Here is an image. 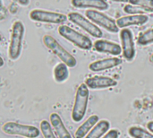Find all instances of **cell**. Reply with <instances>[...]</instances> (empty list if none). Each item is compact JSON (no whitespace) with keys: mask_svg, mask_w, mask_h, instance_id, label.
Returning <instances> with one entry per match:
<instances>
[{"mask_svg":"<svg viewBox=\"0 0 153 138\" xmlns=\"http://www.w3.org/2000/svg\"><path fill=\"white\" fill-rule=\"evenodd\" d=\"M18 4H21V5H28V4H30V1L29 0H27V1H19Z\"/></svg>","mask_w":153,"mask_h":138,"instance_id":"26","label":"cell"},{"mask_svg":"<svg viewBox=\"0 0 153 138\" xmlns=\"http://www.w3.org/2000/svg\"><path fill=\"white\" fill-rule=\"evenodd\" d=\"M68 19L71 22H73L74 24H76L77 26L83 29L90 35H91L95 38L102 37L103 33H102L101 30L97 25H95L93 22H91L88 19H86L83 15H82L78 13H75V12H72L68 14Z\"/></svg>","mask_w":153,"mask_h":138,"instance_id":"8","label":"cell"},{"mask_svg":"<svg viewBox=\"0 0 153 138\" xmlns=\"http://www.w3.org/2000/svg\"><path fill=\"white\" fill-rule=\"evenodd\" d=\"M40 130L44 138H56L55 137L53 130L51 129L50 124L47 120H43L40 123Z\"/></svg>","mask_w":153,"mask_h":138,"instance_id":"22","label":"cell"},{"mask_svg":"<svg viewBox=\"0 0 153 138\" xmlns=\"http://www.w3.org/2000/svg\"><path fill=\"white\" fill-rule=\"evenodd\" d=\"M149 21V16L146 14L142 15H129V16H124L119 19H117V24L118 28H126L132 25H143Z\"/></svg>","mask_w":153,"mask_h":138,"instance_id":"13","label":"cell"},{"mask_svg":"<svg viewBox=\"0 0 153 138\" xmlns=\"http://www.w3.org/2000/svg\"><path fill=\"white\" fill-rule=\"evenodd\" d=\"M137 43L141 46H147L149 44H152L153 43V28L150 29L146 31H144L143 33L140 34L138 40H137Z\"/></svg>","mask_w":153,"mask_h":138,"instance_id":"20","label":"cell"},{"mask_svg":"<svg viewBox=\"0 0 153 138\" xmlns=\"http://www.w3.org/2000/svg\"><path fill=\"white\" fill-rule=\"evenodd\" d=\"M3 65H4V60H3V58L1 57V65H0V66H3Z\"/></svg>","mask_w":153,"mask_h":138,"instance_id":"28","label":"cell"},{"mask_svg":"<svg viewBox=\"0 0 153 138\" xmlns=\"http://www.w3.org/2000/svg\"><path fill=\"white\" fill-rule=\"evenodd\" d=\"M110 123L108 120H100L87 135L85 138H102V137L108 132Z\"/></svg>","mask_w":153,"mask_h":138,"instance_id":"17","label":"cell"},{"mask_svg":"<svg viewBox=\"0 0 153 138\" xmlns=\"http://www.w3.org/2000/svg\"><path fill=\"white\" fill-rule=\"evenodd\" d=\"M2 130L9 136H19L26 138H37L39 137L40 131L36 127L22 125L16 122H7L3 125Z\"/></svg>","mask_w":153,"mask_h":138,"instance_id":"5","label":"cell"},{"mask_svg":"<svg viewBox=\"0 0 153 138\" xmlns=\"http://www.w3.org/2000/svg\"><path fill=\"white\" fill-rule=\"evenodd\" d=\"M72 4L76 8H93L100 11L108 9V4L104 0H73Z\"/></svg>","mask_w":153,"mask_h":138,"instance_id":"14","label":"cell"},{"mask_svg":"<svg viewBox=\"0 0 153 138\" xmlns=\"http://www.w3.org/2000/svg\"><path fill=\"white\" fill-rule=\"evenodd\" d=\"M85 14L86 17L90 19L94 24L103 27L108 31L112 33H117L119 31V28L117 24V22H115V20L108 17L105 13L91 9V10H87Z\"/></svg>","mask_w":153,"mask_h":138,"instance_id":"6","label":"cell"},{"mask_svg":"<svg viewBox=\"0 0 153 138\" xmlns=\"http://www.w3.org/2000/svg\"><path fill=\"white\" fill-rule=\"evenodd\" d=\"M58 32L63 38H65L81 49L90 50L93 47L92 41L90 38L84 36L82 33H79L78 31L70 28L67 25H61L58 28Z\"/></svg>","mask_w":153,"mask_h":138,"instance_id":"3","label":"cell"},{"mask_svg":"<svg viewBox=\"0 0 153 138\" xmlns=\"http://www.w3.org/2000/svg\"><path fill=\"white\" fill-rule=\"evenodd\" d=\"M129 4L144 7L149 13H153V0H137L130 1Z\"/></svg>","mask_w":153,"mask_h":138,"instance_id":"23","label":"cell"},{"mask_svg":"<svg viewBox=\"0 0 153 138\" xmlns=\"http://www.w3.org/2000/svg\"><path fill=\"white\" fill-rule=\"evenodd\" d=\"M43 42L45 46L52 52L54 53L64 64H65L69 67H74L77 65V61L75 57L69 53L66 49H65L59 43L58 41L53 38L50 35H45L43 38Z\"/></svg>","mask_w":153,"mask_h":138,"instance_id":"2","label":"cell"},{"mask_svg":"<svg viewBox=\"0 0 153 138\" xmlns=\"http://www.w3.org/2000/svg\"><path fill=\"white\" fill-rule=\"evenodd\" d=\"M30 17L32 21L38 22H46L53 24H60L67 20L65 14L49 11H44L39 9L32 10L30 13Z\"/></svg>","mask_w":153,"mask_h":138,"instance_id":"7","label":"cell"},{"mask_svg":"<svg viewBox=\"0 0 153 138\" xmlns=\"http://www.w3.org/2000/svg\"><path fill=\"white\" fill-rule=\"evenodd\" d=\"M120 40L124 57L127 61H132L135 57V47L132 31L129 29H122L120 31Z\"/></svg>","mask_w":153,"mask_h":138,"instance_id":"9","label":"cell"},{"mask_svg":"<svg viewBox=\"0 0 153 138\" xmlns=\"http://www.w3.org/2000/svg\"><path fill=\"white\" fill-rule=\"evenodd\" d=\"M121 64H122V59L118 57H109V58H105V59L92 62L89 66V68L92 72H100V71L114 68L116 66H120Z\"/></svg>","mask_w":153,"mask_h":138,"instance_id":"12","label":"cell"},{"mask_svg":"<svg viewBox=\"0 0 153 138\" xmlns=\"http://www.w3.org/2000/svg\"><path fill=\"white\" fill-rule=\"evenodd\" d=\"M50 124L55 129L58 138H72V136L66 129L62 119L57 113H52L50 115Z\"/></svg>","mask_w":153,"mask_h":138,"instance_id":"15","label":"cell"},{"mask_svg":"<svg viewBox=\"0 0 153 138\" xmlns=\"http://www.w3.org/2000/svg\"><path fill=\"white\" fill-rule=\"evenodd\" d=\"M94 49L100 53L110 54L112 56H119L123 50L119 44L106 40H98L93 44Z\"/></svg>","mask_w":153,"mask_h":138,"instance_id":"11","label":"cell"},{"mask_svg":"<svg viewBox=\"0 0 153 138\" xmlns=\"http://www.w3.org/2000/svg\"><path fill=\"white\" fill-rule=\"evenodd\" d=\"M147 128H148V129L153 134V121H151V122H149L147 124Z\"/></svg>","mask_w":153,"mask_h":138,"instance_id":"25","label":"cell"},{"mask_svg":"<svg viewBox=\"0 0 153 138\" xmlns=\"http://www.w3.org/2000/svg\"><path fill=\"white\" fill-rule=\"evenodd\" d=\"M24 31V25L22 22L17 21L13 23L9 45V57L12 60H16L22 53Z\"/></svg>","mask_w":153,"mask_h":138,"instance_id":"4","label":"cell"},{"mask_svg":"<svg viewBox=\"0 0 153 138\" xmlns=\"http://www.w3.org/2000/svg\"><path fill=\"white\" fill-rule=\"evenodd\" d=\"M150 62H151V63H152V64H153V53L152 54L151 57H150Z\"/></svg>","mask_w":153,"mask_h":138,"instance_id":"27","label":"cell"},{"mask_svg":"<svg viewBox=\"0 0 153 138\" xmlns=\"http://www.w3.org/2000/svg\"><path fill=\"white\" fill-rule=\"evenodd\" d=\"M69 76V71H68V66L64 64L60 63L56 66L54 68V78L56 83H63L65 80H67Z\"/></svg>","mask_w":153,"mask_h":138,"instance_id":"18","label":"cell"},{"mask_svg":"<svg viewBox=\"0 0 153 138\" xmlns=\"http://www.w3.org/2000/svg\"><path fill=\"white\" fill-rule=\"evenodd\" d=\"M85 84L88 88L92 90L107 89L117 86V83L115 79L108 76H93L86 79Z\"/></svg>","mask_w":153,"mask_h":138,"instance_id":"10","label":"cell"},{"mask_svg":"<svg viewBox=\"0 0 153 138\" xmlns=\"http://www.w3.org/2000/svg\"><path fill=\"white\" fill-rule=\"evenodd\" d=\"M99 116L97 115H92L82 125H81L79 127V128L76 130L75 134H74V137L75 138H83L85 137H87L86 135L88 133H90L92 129L100 121H99Z\"/></svg>","mask_w":153,"mask_h":138,"instance_id":"16","label":"cell"},{"mask_svg":"<svg viewBox=\"0 0 153 138\" xmlns=\"http://www.w3.org/2000/svg\"><path fill=\"white\" fill-rule=\"evenodd\" d=\"M129 135L133 138H153V134L139 128V127H132L128 130Z\"/></svg>","mask_w":153,"mask_h":138,"instance_id":"19","label":"cell"},{"mask_svg":"<svg viewBox=\"0 0 153 138\" xmlns=\"http://www.w3.org/2000/svg\"><path fill=\"white\" fill-rule=\"evenodd\" d=\"M119 137V133L116 129H111L109 130L102 138H118Z\"/></svg>","mask_w":153,"mask_h":138,"instance_id":"24","label":"cell"},{"mask_svg":"<svg viewBox=\"0 0 153 138\" xmlns=\"http://www.w3.org/2000/svg\"><path fill=\"white\" fill-rule=\"evenodd\" d=\"M89 88L85 84H80L77 88L74 104L72 111V119L74 122H80L83 119L88 107Z\"/></svg>","mask_w":153,"mask_h":138,"instance_id":"1","label":"cell"},{"mask_svg":"<svg viewBox=\"0 0 153 138\" xmlns=\"http://www.w3.org/2000/svg\"><path fill=\"white\" fill-rule=\"evenodd\" d=\"M124 11H125V13H129V14H133V15H142L143 13H149L144 7L139 6V5H134L131 4H127L124 7Z\"/></svg>","mask_w":153,"mask_h":138,"instance_id":"21","label":"cell"}]
</instances>
